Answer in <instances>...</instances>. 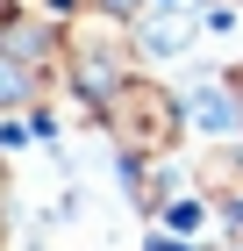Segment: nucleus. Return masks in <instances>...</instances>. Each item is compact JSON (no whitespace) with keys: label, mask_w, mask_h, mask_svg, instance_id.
I'll use <instances>...</instances> for the list:
<instances>
[{"label":"nucleus","mask_w":243,"mask_h":251,"mask_svg":"<svg viewBox=\"0 0 243 251\" xmlns=\"http://www.w3.org/2000/svg\"><path fill=\"white\" fill-rule=\"evenodd\" d=\"M193 122H200V129H229L236 115H229V100H222V94H193Z\"/></svg>","instance_id":"1"},{"label":"nucleus","mask_w":243,"mask_h":251,"mask_svg":"<svg viewBox=\"0 0 243 251\" xmlns=\"http://www.w3.org/2000/svg\"><path fill=\"white\" fill-rule=\"evenodd\" d=\"M15 94H22V79L7 72V65H0V100H15Z\"/></svg>","instance_id":"2"}]
</instances>
